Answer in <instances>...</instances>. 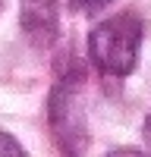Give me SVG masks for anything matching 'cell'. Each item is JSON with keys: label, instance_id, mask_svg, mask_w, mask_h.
I'll return each mask as SVG.
<instances>
[{"label": "cell", "instance_id": "obj_1", "mask_svg": "<svg viewBox=\"0 0 151 157\" xmlns=\"http://www.w3.org/2000/svg\"><path fill=\"white\" fill-rule=\"evenodd\" d=\"M145 25L135 13H117L104 22H98L88 35V57L101 72L129 75L138 63Z\"/></svg>", "mask_w": 151, "mask_h": 157}, {"label": "cell", "instance_id": "obj_2", "mask_svg": "<svg viewBox=\"0 0 151 157\" xmlns=\"http://www.w3.org/2000/svg\"><path fill=\"white\" fill-rule=\"evenodd\" d=\"M82 63L72 66L60 75V82L50 91V104H47V116H50V132L63 157H85L88 151V129H85V113L76 98V85H82Z\"/></svg>", "mask_w": 151, "mask_h": 157}, {"label": "cell", "instance_id": "obj_3", "mask_svg": "<svg viewBox=\"0 0 151 157\" xmlns=\"http://www.w3.org/2000/svg\"><path fill=\"white\" fill-rule=\"evenodd\" d=\"M57 0H22V29L32 41L50 44L57 38Z\"/></svg>", "mask_w": 151, "mask_h": 157}, {"label": "cell", "instance_id": "obj_4", "mask_svg": "<svg viewBox=\"0 0 151 157\" xmlns=\"http://www.w3.org/2000/svg\"><path fill=\"white\" fill-rule=\"evenodd\" d=\"M0 157H29V154L22 151V145L10 132H0Z\"/></svg>", "mask_w": 151, "mask_h": 157}, {"label": "cell", "instance_id": "obj_5", "mask_svg": "<svg viewBox=\"0 0 151 157\" xmlns=\"http://www.w3.org/2000/svg\"><path fill=\"white\" fill-rule=\"evenodd\" d=\"M69 13H98V0H57Z\"/></svg>", "mask_w": 151, "mask_h": 157}, {"label": "cell", "instance_id": "obj_6", "mask_svg": "<svg viewBox=\"0 0 151 157\" xmlns=\"http://www.w3.org/2000/svg\"><path fill=\"white\" fill-rule=\"evenodd\" d=\"M107 157H148L145 151H135V148H117V151H110Z\"/></svg>", "mask_w": 151, "mask_h": 157}, {"label": "cell", "instance_id": "obj_7", "mask_svg": "<svg viewBox=\"0 0 151 157\" xmlns=\"http://www.w3.org/2000/svg\"><path fill=\"white\" fill-rule=\"evenodd\" d=\"M142 138H145V145L151 148V113L145 116V126H142Z\"/></svg>", "mask_w": 151, "mask_h": 157}, {"label": "cell", "instance_id": "obj_8", "mask_svg": "<svg viewBox=\"0 0 151 157\" xmlns=\"http://www.w3.org/2000/svg\"><path fill=\"white\" fill-rule=\"evenodd\" d=\"M3 3H6V0H0V10H3Z\"/></svg>", "mask_w": 151, "mask_h": 157}]
</instances>
